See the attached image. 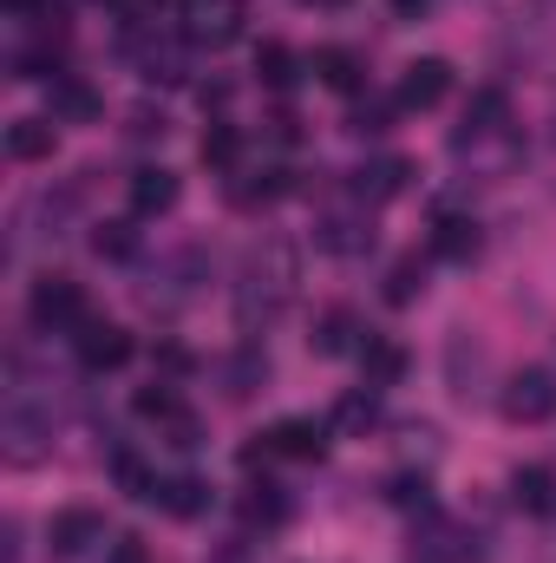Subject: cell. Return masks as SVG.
<instances>
[{
  "instance_id": "1",
  "label": "cell",
  "mask_w": 556,
  "mask_h": 563,
  "mask_svg": "<svg viewBox=\"0 0 556 563\" xmlns=\"http://www.w3.org/2000/svg\"><path fill=\"white\" fill-rule=\"evenodd\" d=\"M26 321H33L40 334H79V328L92 321L86 288H79L73 276H40L33 295H26Z\"/></svg>"
},
{
  "instance_id": "2",
  "label": "cell",
  "mask_w": 556,
  "mask_h": 563,
  "mask_svg": "<svg viewBox=\"0 0 556 563\" xmlns=\"http://www.w3.org/2000/svg\"><path fill=\"white\" fill-rule=\"evenodd\" d=\"M504 420H518V426L556 420V374L551 367H518L504 380Z\"/></svg>"
},
{
  "instance_id": "3",
  "label": "cell",
  "mask_w": 556,
  "mask_h": 563,
  "mask_svg": "<svg viewBox=\"0 0 556 563\" xmlns=\"http://www.w3.org/2000/svg\"><path fill=\"white\" fill-rule=\"evenodd\" d=\"M184 20H190V40H203V46H230V40H243L249 0H184Z\"/></svg>"
},
{
  "instance_id": "4",
  "label": "cell",
  "mask_w": 556,
  "mask_h": 563,
  "mask_svg": "<svg viewBox=\"0 0 556 563\" xmlns=\"http://www.w3.org/2000/svg\"><path fill=\"white\" fill-rule=\"evenodd\" d=\"M73 341H79V367H86V374H112V367L132 361V334H125L119 321H86Z\"/></svg>"
},
{
  "instance_id": "5",
  "label": "cell",
  "mask_w": 556,
  "mask_h": 563,
  "mask_svg": "<svg viewBox=\"0 0 556 563\" xmlns=\"http://www.w3.org/2000/svg\"><path fill=\"white\" fill-rule=\"evenodd\" d=\"M99 538H105V518H99L92 505H66V511L46 525V551H53V558H86Z\"/></svg>"
},
{
  "instance_id": "6",
  "label": "cell",
  "mask_w": 556,
  "mask_h": 563,
  "mask_svg": "<svg viewBox=\"0 0 556 563\" xmlns=\"http://www.w3.org/2000/svg\"><path fill=\"white\" fill-rule=\"evenodd\" d=\"M99 112H105V99H99L79 73H59V79L46 86V119H53V125H92Z\"/></svg>"
},
{
  "instance_id": "7",
  "label": "cell",
  "mask_w": 556,
  "mask_h": 563,
  "mask_svg": "<svg viewBox=\"0 0 556 563\" xmlns=\"http://www.w3.org/2000/svg\"><path fill=\"white\" fill-rule=\"evenodd\" d=\"M445 92H452V66H445V59H413V66L400 73V106H407V112H432Z\"/></svg>"
},
{
  "instance_id": "8",
  "label": "cell",
  "mask_w": 556,
  "mask_h": 563,
  "mask_svg": "<svg viewBox=\"0 0 556 563\" xmlns=\"http://www.w3.org/2000/svg\"><path fill=\"white\" fill-rule=\"evenodd\" d=\"M308 347H314L321 361H334V354H360V347H367V341H360V314H354V308H321Z\"/></svg>"
},
{
  "instance_id": "9",
  "label": "cell",
  "mask_w": 556,
  "mask_h": 563,
  "mask_svg": "<svg viewBox=\"0 0 556 563\" xmlns=\"http://www.w3.org/2000/svg\"><path fill=\"white\" fill-rule=\"evenodd\" d=\"M407 184H413V164H407V157H374V164L354 170V197H360V203H387V197H400Z\"/></svg>"
},
{
  "instance_id": "10",
  "label": "cell",
  "mask_w": 556,
  "mask_h": 563,
  "mask_svg": "<svg viewBox=\"0 0 556 563\" xmlns=\"http://www.w3.org/2000/svg\"><path fill=\"white\" fill-rule=\"evenodd\" d=\"M125 197H132L138 217H164V210L177 203V170H164V164H138L132 184H125Z\"/></svg>"
},
{
  "instance_id": "11",
  "label": "cell",
  "mask_w": 556,
  "mask_h": 563,
  "mask_svg": "<svg viewBox=\"0 0 556 563\" xmlns=\"http://www.w3.org/2000/svg\"><path fill=\"white\" fill-rule=\"evenodd\" d=\"M504 119H511V99H504L498 86H478V92H471V106H465V125H458V139H452V144L465 151V144L491 139V132H498Z\"/></svg>"
},
{
  "instance_id": "12",
  "label": "cell",
  "mask_w": 556,
  "mask_h": 563,
  "mask_svg": "<svg viewBox=\"0 0 556 563\" xmlns=\"http://www.w3.org/2000/svg\"><path fill=\"white\" fill-rule=\"evenodd\" d=\"M314 243H321L327 256H367V250H374V230H367V217H341V210H334V217L314 223Z\"/></svg>"
},
{
  "instance_id": "13",
  "label": "cell",
  "mask_w": 556,
  "mask_h": 563,
  "mask_svg": "<svg viewBox=\"0 0 556 563\" xmlns=\"http://www.w3.org/2000/svg\"><path fill=\"white\" fill-rule=\"evenodd\" d=\"M400 380H407V347H400V341H367V347H360V387L387 394V387H400Z\"/></svg>"
},
{
  "instance_id": "14",
  "label": "cell",
  "mask_w": 556,
  "mask_h": 563,
  "mask_svg": "<svg viewBox=\"0 0 556 563\" xmlns=\"http://www.w3.org/2000/svg\"><path fill=\"white\" fill-rule=\"evenodd\" d=\"M112 478H119V492H125V498H138V505H157V498H164V478L144 465L132 445H119V452H112Z\"/></svg>"
},
{
  "instance_id": "15",
  "label": "cell",
  "mask_w": 556,
  "mask_h": 563,
  "mask_svg": "<svg viewBox=\"0 0 556 563\" xmlns=\"http://www.w3.org/2000/svg\"><path fill=\"white\" fill-rule=\"evenodd\" d=\"M53 144H59L53 119H13L7 125V157L13 164H40V157H53Z\"/></svg>"
},
{
  "instance_id": "16",
  "label": "cell",
  "mask_w": 556,
  "mask_h": 563,
  "mask_svg": "<svg viewBox=\"0 0 556 563\" xmlns=\"http://www.w3.org/2000/svg\"><path fill=\"white\" fill-rule=\"evenodd\" d=\"M269 445H276V459H321L327 452V426L281 420V426H269Z\"/></svg>"
},
{
  "instance_id": "17",
  "label": "cell",
  "mask_w": 556,
  "mask_h": 563,
  "mask_svg": "<svg viewBox=\"0 0 556 563\" xmlns=\"http://www.w3.org/2000/svg\"><path fill=\"white\" fill-rule=\"evenodd\" d=\"M511 498H518V511L551 518L556 511V478L544 472V465H518V472H511Z\"/></svg>"
},
{
  "instance_id": "18",
  "label": "cell",
  "mask_w": 556,
  "mask_h": 563,
  "mask_svg": "<svg viewBox=\"0 0 556 563\" xmlns=\"http://www.w3.org/2000/svg\"><path fill=\"white\" fill-rule=\"evenodd\" d=\"M288 190H294L288 170H263V177H256V170H236V177H230V203H243V210L276 203V197H288Z\"/></svg>"
},
{
  "instance_id": "19",
  "label": "cell",
  "mask_w": 556,
  "mask_h": 563,
  "mask_svg": "<svg viewBox=\"0 0 556 563\" xmlns=\"http://www.w3.org/2000/svg\"><path fill=\"white\" fill-rule=\"evenodd\" d=\"M314 73H321V86H334V92H360V79H367V66H360L354 46H321V53H314Z\"/></svg>"
},
{
  "instance_id": "20",
  "label": "cell",
  "mask_w": 556,
  "mask_h": 563,
  "mask_svg": "<svg viewBox=\"0 0 556 563\" xmlns=\"http://www.w3.org/2000/svg\"><path fill=\"white\" fill-rule=\"evenodd\" d=\"M478 223L471 217H438V230H432V256H445V263H471L478 256Z\"/></svg>"
},
{
  "instance_id": "21",
  "label": "cell",
  "mask_w": 556,
  "mask_h": 563,
  "mask_svg": "<svg viewBox=\"0 0 556 563\" xmlns=\"http://www.w3.org/2000/svg\"><path fill=\"white\" fill-rule=\"evenodd\" d=\"M170 518H203L210 511V485L197 478V472H177V478H164V498H157Z\"/></svg>"
},
{
  "instance_id": "22",
  "label": "cell",
  "mask_w": 556,
  "mask_h": 563,
  "mask_svg": "<svg viewBox=\"0 0 556 563\" xmlns=\"http://www.w3.org/2000/svg\"><path fill=\"white\" fill-rule=\"evenodd\" d=\"M197 151H203V164H210V170H223V177H236V170H243V132H236V125H223V119L203 132Z\"/></svg>"
},
{
  "instance_id": "23",
  "label": "cell",
  "mask_w": 556,
  "mask_h": 563,
  "mask_svg": "<svg viewBox=\"0 0 556 563\" xmlns=\"http://www.w3.org/2000/svg\"><path fill=\"white\" fill-rule=\"evenodd\" d=\"M256 73H263V86H269V92H294V79H301V59H294L281 40H263V46H256Z\"/></svg>"
},
{
  "instance_id": "24",
  "label": "cell",
  "mask_w": 556,
  "mask_h": 563,
  "mask_svg": "<svg viewBox=\"0 0 556 563\" xmlns=\"http://www.w3.org/2000/svg\"><path fill=\"white\" fill-rule=\"evenodd\" d=\"M132 407H138V420H151L157 432H164V426H177L184 413H190V407L177 400V387H170V380H151V387H144Z\"/></svg>"
},
{
  "instance_id": "25",
  "label": "cell",
  "mask_w": 556,
  "mask_h": 563,
  "mask_svg": "<svg viewBox=\"0 0 556 563\" xmlns=\"http://www.w3.org/2000/svg\"><path fill=\"white\" fill-rule=\"evenodd\" d=\"M374 420H380V394H374V387H360V394H341V400H334V432H367Z\"/></svg>"
},
{
  "instance_id": "26",
  "label": "cell",
  "mask_w": 556,
  "mask_h": 563,
  "mask_svg": "<svg viewBox=\"0 0 556 563\" xmlns=\"http://www.w3.org/2000/svg\"><path fill=\"white\" fill-rule=\"evenodd\" d=\"M138 66H144L151 86H177V79H190V59H184V46H170V40H157Z\"/></svg>"
},
{
  "instance_id": "27",
  "label": "cell",
  "mask_w": 556,
  "mask_h": 563,
  "mask_svg": "<svg viewBox=\"0 0 556 563\" xmlns=\"http://www.w3.org/2000/svg\"><path fill=\"white\" fill-rule=\"evenodd\" d=\"M243 518L263 525V531H276V525H288V498H281L276 485H249L243 492Z\"/></svg>"
},
{
  "instance_id": "28",
  "label": "cell",
  "mask_w": 556,
  "mask_h": 563,
  "mask_svg": "<svg viewBox=\"0 0 556 563\" xmlns=\"http://www.w3.org/2000/svg\"><path fill=\"white\" fill-rule=\"evenodd\" d=\"M419 288H425V263H419V256H400V263L387 269V301H393V308H413Z\"/></svg>"
},
{
  "instance_id": "29",
  "label": "cell",
  "mask_w": 556,
  "mask_h": 563,
  "mask_svg": "<svg viewBox=\"0 0 556 563\" xmlns=\"http://www.w3.org/2000/svg\"><path fill=\"white\" fill-rule=\"evenodd\" d=\"M387 498H393L400 511H432V478H425V472H393V478H387Z\"/></svg>"
},
{
  "instance_id": "30",
  "label": "cell",
  "mask_w": 556,
  "mask_h": 563,
  "mask_svg": "<svg viewBox=\"0 0 556 563\" xmlns=\"http://www.w3.org/2000/svg\"><path fill=\"white\" fill-rule=\"evenodd\" d=\"M7 439H13V459H40V452H46V445H40V439H46V426L33 420L26 407H13V413H7Z\"/></svg>"
},
{
  "instance_id": "31",
  "label": "cell",
  "mask_w": 556,
  "mask_h": 563,
  "mask_svg": "<svg viewBox=\"0 0 556 563\" xmlns=\"http://www.w3.org/2000/svg\"><path fill=\"white\" fill-rule=\"evenodd\" d=\"M393 106H400V99H393ZM393 106H387V99H367V106H354V112H347V132H354V139H380V132L393 125Z\"/></svg>"
},
{
  "instance_id": "32",
  "label": "cell",
  "mask_w": 556,
  "mask_h": 563,
  "mask_svg": "<svg viewBox=\"0 0 556 563\" xmlns=\"http://www.w3.org/2000/svg\"><path fill=\"white\" fill-rule=\"evenodd\" d=\"M92 250H99V256H112V263H125V256L138 250V230H132V223H99Z\"/></svg>"
},
{
  "instance_id": "33",
  "label": "cell",
  "mask_w": 556,
  "mask_h": 563,
  "mask_svg": "<svg viewBox=\"0 0 556 563\" xmlns=\"http://www.w3.org/2000/svg\"><path fill=\"white\" fill-rule=\"evenodd\" d=\"M190 367H197V354H190L184 341H157V374H164V380H184Z\"/></svg>"
},
{
  "instance_id": "34",
  "label": "cell",
  "mask_w": 556,
  "mask_h": 563,
  "mask_svg": "<svg viewBox=\"0 0 556 563\" xmlns=\"http://www.w3.org/2000/svg\"><path fill=\"white\" fill-rule=\"evenodd\" d=\"M263 374H269V361H263V354H243V361L230 367V380H236L230 394H256V380H263Z\"/></svg>"
},
{
  "instance_id": "35",
  "label": "cell",
  "mask_w": 556,
  "mask_h": 563,
  "mask_svg": "<svg viewBox=\"0 0 556 563\" xmlns=\"http://www.w3.org/2000/svg\"><path fill=\"white\" fill-rule=\"evenodd\" d=\"M269 139H276V144H301V119H294L288 106H281V112H269Z\"/></svg>"
},
{
  "instance_id": "36",
  "label": "cell",
  "mask_w": 556,
  "mask_h": 563,
  "mask_svg": "<svg viewBox=\"0 0 556 563\" xmlns=\"http://www.w3.org/2000/svg\"><path fill=\"white\" fill-rule=\"evenodd\" d=\"M269 459H276V445H269V432H256V439L243 445V472H263Z\"/></svg>"
},
{
  "instance_id": "37",
  "label": "cell",
  "mask_w": 556,
  "mask_h": 563,
  "mask_svg": "<svg viewBox=\"0 0 556 563\" xmlns=\"http://www.w3.org/2000/svg\"><path fill=\"white\" fill-rule=\"evenodd\" d=\"M105 563H151V551H144V538H119V544L105 551Z\"/></svg>"
},
{
  "instance_id": "38",
  "label": "cell",
  "mask_w": 556,
  "mask_h": 563,
  "mask_svg": "<svg viewBox=\"0 0 556 563\" xmlns=\"http://www.w3.org/2000/svg\"><path fill=\"white\" fill-rule=\"evenodd\" d=\"M132 139H164V112L138 106V112H132Z\"/></svg>"
},
{
  "instance_id": "39",
  "label": "cell",
  "mask_w": 556,
  "mask_h": 563,
  "mask_svg": "<svg viewBox=\"0 0 556 563\" xmlns=\"http://www.w3.org/2000/svg\"><path fill=\"white\" fill-rule=\"evenodd\" d=\"M105 7H112V13H132V20H138V13H157L164 0H105Z\"/></svg>"
},
{
  "instance_id": "40",
  "label": "cell",
  "mask_w": 556,
  "mask_h": 563,
  "mask_svg": "<svg viewBox=\"0 0 556 563\" xmlns=\"http://www.w3.org/2000/svg\"><path fill=\"white\" fill-rule=\"evenodd\" d=\"M425 7H432V0H393V13H400V20H419Z\"/></svg>"
},
{
  "instance_id": "41",
  "label": "cell",
  "mask_w": 556,
  "mask_h": 563,
  "mask_svg": "<svg viewBox=\"0 0 556 563\" xmlns=\"http://www.w3.org/2000/svg\"><path fill=\"white\" fill-rule=\"evenodd\" d=\"M301 7H347V0H301Z\"/></svg>"
},
{
  "instance_id": "42",
  "label": "cell",
  "mask_w": 556,
  "mask_h": 563,
  "mask_svg": "<svg viewBox=\"0 0 556 563\" xmlns=\"http://www.w3.org/2000/svg\"><path fill=\"white\" fill-rule=\"evenodd\" d=\"M551 144H556V132H551Z\"/></svg>"
}]
</instances>
